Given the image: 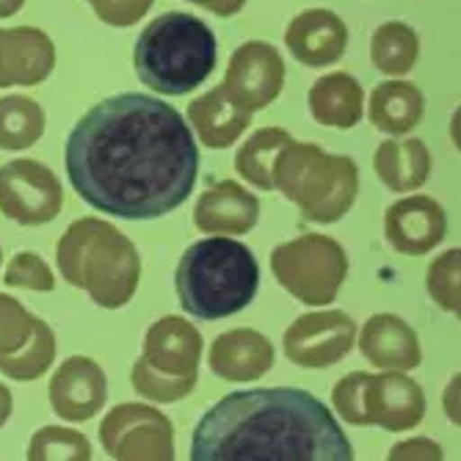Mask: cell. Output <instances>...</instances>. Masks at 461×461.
Segmentation results:
<instances>
[{
  "label": "cell",
  "mask_w": 461,
  "mask_h": 461,
  "mask_svg": "<svg viewBox=\"0 0 461 461\" xmlns=\"http://www.w3.org/2000/svg\"><path fill=\"white\" fill-rule=\"evenodd\" d=\"M426 417V393L406 370L367 373L365 382V426L401 434L420 426Z\"/></svg>",
  "instance_id": "7c38bea8"
},
{
  "label": "cell",
  "mask_w": 461,
  "mask_h": 461,
  "mask_svg": "<svg viewBox=\"0 0 461 461\" xmlns=\"http://www.w3.org/2000/svg\"><path fill=\"white\" fill-rule=\"evenodd\" d=\"M56 263L64 282L86 290L89 299L103 310L128 304L141 279L136 243L111 221L95 216L77 219L64 230L56 246Z\"/></svg>",
  "instance_id": "3957f363"
},
{
  "label": "cell",
  "mask_w": 461,
  "mask_h": 461,
  "mask_svg": "<svg viewBox=\"0 0 461 461\" xmlns=\"http://www.w3.org/2000/svg\"><path fill=\"white\" fill-rule=\"evenodd\" d=\"M28 458L31 461H89L92 442L75 429L45 426L31 437Z\"/></svg>",
  "instance_id": "f1b7e54d"
},
{
  "label": "cell",
  "mask_w": 461,
  "mask_h": 461,
  "mask_svg": "<svg viewBox=\"0 0 461 461\" xmlns=\"http://www.w3.org/2000/svg\"><path fill=\"white\" fill-rule=\"evenodd\" d=\"M141 359L152 370L169 375H199L202 334L191 321L180 315H166L147 329Z\"/></svg>",
  "instance_id": "ac0fdd59"
},
{
  "label": "cell",
  "mask_w": 461,
  "mask_h": 461,
  "mask_svg": "<svg viewBox=\"0 0 461 461\" xmlns=\"http://www.w3.org/2000/svg\"><path fill=\"white\" fill-rule=\"evenodd\" d=\"M185 4H194L216 17H235L246 6V0H185Z\"/></svg>",
  "instance_id": "8d00e7d4"
},
{
  "label": "cell",
  "mask_w": 461,
  "mask_h": 461,
  "mask_svg": "<svg viewBox=\"0 0 461 461\" xmlns=\"http://www.w3.org/2000/svg\"><path fill=\"white\" fill-rule=\"evenodd\" d=\"M442 447L429 439V437H414V439H403L398 442L393 450H390V458L393 461H406V458H420V461H434V458H442Z\"/></svg>",
  "instance_id": "d590c367"
},
{
  "label": "cell",
  "mask_w": 461,
  "mask_h": 461,
  "mask_svg": "<svg viewBox=\"0 0 461 461\" xmlns=\"http://www.w3.org/2000/svg\"><path fill=\"white\" fill-rule=\"evenodd\" d=\"M33 318L36 315H31L23 302L9 293H0V357H9L28 343Z\"/></svg>",
  "instance_id": "1f68e13d"
},
{
  "label": "cell",
  "mask_w": 461,
  "mask_h": 461,
  "mask_svg": "<svg viewBox=\"0 0 461 461\" xmlns=\"http://www.w3.org/2000/svg\"><path fill=\"white\" fill-rule=\"evenodd\" d=\"M188 119L196 139L211 149L232 147L251 124V113L238 108L227 97L224 86H213L211 92L196 97L188 108Z\"/></svg>",
  "instance_id": "603a6c76"
},
{
  "label": "cell",
  "mask_w": 461,
  "mask_h": 461,
  "mask_svg": "<svg viewBox=\"0 0 461 461\" xmlns=\"http://www.w3.org/2000/svg\"><path fill=\"white\" fill-rule=\"evenodd\" d=\"M271 180L312 224L340 221L359 196L357 163L348 155H329L318 144L290 141L274 160Z\"/></svg>",
  "instance_id": "8992f818"
},
{
  "label": "cell",
  "mask_w": 461,
  "mask_h": 461,
  "mask_svg": "<svg viewBox=\"0 0 461 461\" xmlns=\"http://www.w3.org/2000/svg\"><path fill=\"white\" fill-rule=\"evenodd\" d=\"M100 442L116 461H172L175 426L147 403H119L100 423Z\"/></svg>",
  "instance_id": "ba28073f"
},
{
  "label": "cell",
  "mask_w": 461,
  "mask_h": 461,
  "mask_svg": "<svg viewBox=\"0 0 461 461\" xmlns=\"http://www.w3.org/2000/svg\"><path fill=\"white\" fill-rule=\"evenodd\" d=\"M359 351L379 370H414L423 362L417 331L393 312H379L365 321L359 331Z\"/></svg>",
  "instance_id": "d6986e66"
},
{
  "label": "cell",
  "mask_w": 461,
  "mask_h": 461,
  "mask_svg": "<svg viewBox=\"0 0 461 461\" xmlns=\"http://www.w3.org/2000/svg\"><path fill=\"white\" fill-rule=\"evenodd\" d=\"M373 169L390 191L409 194L426 185L431 175V152L423 139L393 136L375 147Z\"/></svg>",
  "instance_id": "7402d4cb"
},
{
  "label": "cell",
  "mask_w": 461,
  "mask_h": 461,
  "mask_svg": "<svg viewBox=\"0 0 461 461\" xmlns=\"http://www.w3.org/2000/svg\"><path fill=\"white\" fill-rule=\"evenodd\" d=\"M429 296L445 310L458 318L461 312V249H447L426 271Z\"/></svg>",
  "instance_id": "4dcf8cb0"
},
{
  "label": "cell",
  "mask_w": 461,
  "mask_h": 461,
  "mask_svg": "<svg viewBox=\"0 0 461 461\" xmlns=\"http://www.w3.org/2000/svg\"><path fill=\"white\" fill-rule=\"evenodd\" d=\"M307 105L323 128L351 131L365 116V89L348 72H329L310 86Z\"/></svg>",
  "instance_id": "44dd1931"
},
{
  "label": "cell",
  "mask_w": 461,
  "mask_h": 461,
  "mask_svg": "<svg viewBox=\"0 0 461 461\" xmlns=\"http://www.w3.org/2000/svg\"><path fill=\"white\" fill-rule=\"evenodd\" d=\"M365 382H367V373L354 370V373L343 375L331 390L334 411L351 426H365Z\"/></svg>",
  "instance_id": "836d02e7"
},
{
  "label": "cell",
  "mask_w": 461,
  "mask_h": 461,
  "mask_svg": "<svg viewBox=\"0 0 461 461\" xmlns=\"http://www.w3.org/2000/svg\"><path fill=\"white\" fill-rule=\"evenodd\" d=\"M131 382H133V390L141 398H147V401L177 403V401H183L185 395L194 393L199 375H169V373H160V370H152L139 357L136 365H133V373H131Z\"/></svg>",
  "instance_id": "f546056e"
},
{
  "label": "cell",
  "mask_w": 461,
  "mask_h": 461,
  "mask_svg": "<svg viewBox=\"0 0 461 461\" xmlns=\"http://www.w3.org/2000/svg\"><path fill=\"white\" fill-rule=\"evenodd\" d=\"M271 271L293 299L307 307H326L340 296L348 255L334 238L307 232L271 251Z\"/></svg>",
  "instance_id": "52a82bcc"
},
{
  "label": "cell",
  "mask_w": 461,
  "mask_h": 461,
  "mask_svg": "<svg viewBox=\"0 0 461 461\" xmlns=\"http://www.w3.org/2000/svg\"><path fill=\"white\" fill-rule=\"evenodd\" d=\"M290 141L293 136L285 128H260L235 152V172L246 183L258 185L260 191H274V180H271L274 160Z\"/></svg>",
  "instance_id": "4316f807"
},
{
  "label": "cell",
  "mask_w": 461,
  "mask_h": 461,
  "mask_svg": "<svg viewBox=\"0 0 461 461\" xmlns=\"http://www.w3.org/2000/svg\"><path fill=\"white\" fill-rule=\"evenodd\" d=\"M0 260H4V251H0Z\"/></svg>",
  "instance_id": "60d3db41"
},
{
  "label": "cell",
  "mask_w": 461,
  "mask_h": 461,
  "mask_svg": "<svg viewBox=\"0 0 461 461\" xmlns=\"http://www.w3.org/2000/svg\"><path fill=\"white\" fill-rule=\"evenodd\" d=\"M290 56L304 67L321 69L338 64L348 48V28L329 9H307L290 20L285 31Z\"/></svg>",
  "instance_id": "2e32d148"
},
{
  "label": "cell",
  "mask_w": 461,
  "mask_h": 461,
  "mask_svg": "<svg viewBox=\"0 0 461 461\" xmlns=\"http://www.w3.org/2000/svg\"><path fill=\"white\" fill-rule=\"evenodd\" d=\"M25 6V0H0V20L14 17Z\"/></svg>",
  "instance_id": "ab89813d"
},
{
  "label": "cell",
  "mask_w": 461,
  "mask_h": 461,
  "mask_svg": "<svg viewBox=\"0 0 461 461\" xmlns=\"http://www.w3.org/2000/svg\"><path fill=\"white\" fill-rule=\"evenodd\" d=\"M417 59H420V39H417L411 25L401 20H390L373 31L370 61L382 75L401 77L414 69Z\"/></svg>",
  "instance_id": "d4e9b609"
},
{
  "label": "cell",
  "mask_w": 461,
  "mask_h": 461,
  "mask_svg": "<svg viewBox=\"0 0 461 461\" xmlns=\"http://www.w3.org/2000/svg\"><path fill=\"white\" fill-rule=\"evenodd\" d=\"M207 362L224 382H255L274 367V343L258 329H230L213 340Z\"/></svg>",
  "instance_id": "ffe728a7"
},
{
  "label": "cell",
  "mask_w": 461,
  "mask_h": 461,
  "mask_svg": "<svg viewBox=\"0 0 461 461\" xmlns=\"http://www.w3.org/2000/svg\"><path fill=\"white\" fill-rule=\"evenodd\" d=\"M221 86L227 97L249 113L268 108L285 89V61L279 50L263 39L243 41L230 56Z\"/></svg>",
  "instance_id": "8fae6325"
},
{
  "label": "cell",
  "mask_w": 461,
  "mask_h": 461,
  "mask_svg": "<svg viewBox=\"0 0 461 461\" xmlns=\"http://www.w3.org/2000/svg\"><path fill=\"white\" fill-rule=\"evenodd\" d=\"M260 221V199L235 180L202 191L194 204V224L207 235H246Z\"/></svg>",
  "instance_id": "e0dca14e"
},
{
  "label": "cell",
  "mask_w": 461,
  "mask_h": 461,
  "mask_svg": "<svg viewBox=\"0 0 461 461\" xmlns=\"http://www.w3.org/2000/svg\"><path fill=\"white\" fill-rule=\"evenodd\" d=\"M48 119L41 105L25 95L0 97V149L23 152L45 136Z\"/></svg>",
  "instance_id": "484cf974"
},
{
  "label": "cell",
  "mask_w": 461,
  "mask_h": 461,
  "mask_svg": "<svg viewBox=\"0 0 461 461\" xmlns=\"http://www.w3.org/2000/svg\"><path fill=\"white\" fill-rule=\"evenodd\" d=\"M64 207V188L45 163L17 158L0 166V213L23 227L53 221Z\"/></svg>",
  "instance_id": "9c48e42d"
},
{
  "label": "cell",
  "mask_w": 461,
  "mask_h": 461,
  "mask_svg": "<svg viewBox=\"0 0 461 461\" xmlns=\"http://www.w3.org/2000/svg\"><path fill=\"white\" fill-rule=\"evenodd\" d=\"M426 113L423 92L409 80H382L367 97V116L375 131L406 136L420 124Z\"/></svg>",
  "instance_id": "cb8c5ba5"
},
{
  "label": "cell",
  "mask_w": 461,
  "mask_h": 461,
  "mask_svg": "<svg viewBox=\"0 0 461 461\" xmlns=\"http://www.w3.org/2000/svg\"><path fill=\"white\" fill-rule=\"evenodd\" d=\"M447 232V216L434 196L417 194L398 199L384 213V238L387 243L409 258H423L434 246L442 243Z\"/></svg>",
  "instance_id": "4fadbf2b"
},
{
  "label": "cell",
  "mask_w": 461,
  "mask_h": 461,
  "mask_svg": "<svg viewBox=\"0 0 461 461\" xmlns=\"http://www.w3.org/2000/svg\"><path fill=\"white\" fill-rule=\"evenodd\" d=\"M175 287L180 307L188 315L199 321H221L255 302L260 266L246 243L213 235L183 251Z\"/></svg>",
  "instance_id": "277c9868"
},
{
  "label": "cell",
  "mask_w": 461,
  "mask_h": 461,
  "mask_svg": "<svg viewBox=\"0 0 461 461\" xmlns=\"http://www.w3.org/2000/svg\"><path fill=\"white\" fill-rule=\"evenodd\" d=\"M6 285L9 287H25V290H39V293H50L56 287V274L53 268L41 260L33 251H20L12 258L6 266Z\"/></svg>",
  "instance_id": "d6a6232c"
},
{
  "label": "cell",
  "mask_w": 461,
  "mask_h": 461,
  "mask_svg": "<svg viewBox=\"0 0 461 461\" xmlns=\"http://www.w3.org/2000/svg\"><path fill=\"white\" fill-rule=\"evenodd\" d=\"M357 343V323L343 310H315L296 318L282 338L285 357L310 370L343 362Z\"/></svg>",
  "instance_id": "30bf717a"
},
{
  "label": "cell",
  "mask_w": 461,
  "mask_h": 461,
  "mask_svg": "<svg viewBox=\"0 0 461 461\" xmlns=\"http://www.w3.org/2000/svg\"><path fill=\"white\" fill-rule=\"evenodd\" d=\"M12 409H14V398H12V390L0 382V429L6 426V420L12 417Z\"/></svg>",
  "instance_id": "f35d334b"
},
{
  "label": "cell",
  "mask_w": 461,
  "mask_h": 461,
  "mask_svg": "<svg viewBox=\"0 0 461 461\" xmlns=\"http://www.w3.org/2000/svg\"><path fill=\"white\" fill-rule=\"evenodd\" d=\"M56 351H59L56 331L41 318H33L28 343L9 357H0V373L14 382H36L56 362Z\"/></svg>",
  "instance_id": "83f0119b"
},
{
  "label": "cell",
  "mask_w": 461,
  "mask_h": 461,
  "mask_svg": "<svg viewBox=\"0 0 461 461\" xmlns=\"http://www.w3.org/2000/svg\"><path fill=\"white\" fill-rule=\"evenodd\" d=\"M100 23L111 28H131L147 17L155 0H86Z\"/></svg>",
  "instance_id": "e575fe53"
},
{
  "label": "cell",
  "mask_w": 461,
  "mask_h": 461,
  "mask_svg": "<svg viewBox=\"0 0 461 461\" xmlns=\"http://www.w3.org/2000/svg\"><path fill=\"white\" fill-rule=\"evenodd\" d=\"M56 69L53 39L31 25L0 28V89L36 86Z\"/></svg>",
  "instance_id": "9a60e30c"
},
{
  "label": "cell",
  "mask_w": 461,
  "mask_h": 461,
  "mask_svg": "<svg viewBox=\"0 0 461 461\" xmlns=\"http://www.w3.org/2000/svg\"><path fill=\"white\" fill-rule=\"evenodd\" d=\"M194 461H351L354 450L331 409L299 387L224 395L191 437Z\"/></svg>",
  "instance_id": "7a4b0ae2"
},
{
  "label": "cell",
  "mask_w": 461,
  "mask_h": 461,
  "mask_svg": "<svg viewBox=\"0 0 461 461\" xmlns=\"http://www.w3.org/2000/svg\"><path fill=\"white\" fill-rule=\"evenodd\" d=\"M219 59L216 33L185 12H166L147 23L133 48V67L147 89L183 97L213 75Z\"/></svg>",
  "instance_id": "5b68a950"
},
{
  "label": "cell",
  "mask_w": 461,
  "mask_h": 461,
  "mask_svg": "<svg viewBox=\"0 0 461 461\" xmlns=\"http://www.w3.org/2000/svg\"><path fill=\"white\" fill-rule=\"evenodd\" d=\"M458 384H461V375L456 373L447 384V390H445V411H447L453 426H458Z\"/></svg>",
  "instance_id": "74e56055"
},
{
  "label": "cell",
  "mask_w": 461,
  "mask_h": 461,
  "mask_svg": "<svg viewBox=\"0 0 461 461\" xmlns=\"http://www.w3.org/2000/svg\"><path fill=\"white\" fill-rule=\"evenodd\" d=\"M64 166L75 194L95 211L124 221H152L191 199L199 149L175 105L124 92L75 122Z\"/></svg>",
  "instance_id": "6da1fadb"
},
{
  "label": "cell",
  "mask_w": 461,
  "mask_h": 461,
  "mask_svg": "<svg viewBox=\"0 0 461 461\" xmlns=\"http://www.w3.org/2000/svg\"><path fill=\"white\" fill-rule=\"evenodd\" d=\"M48 395L53 411L61 420L69 423L92 420L108 401L105 370L92 357H69L53 373Z\"/></svg>",
  "instance_id": "5bb4252c"
}]
</instances>
